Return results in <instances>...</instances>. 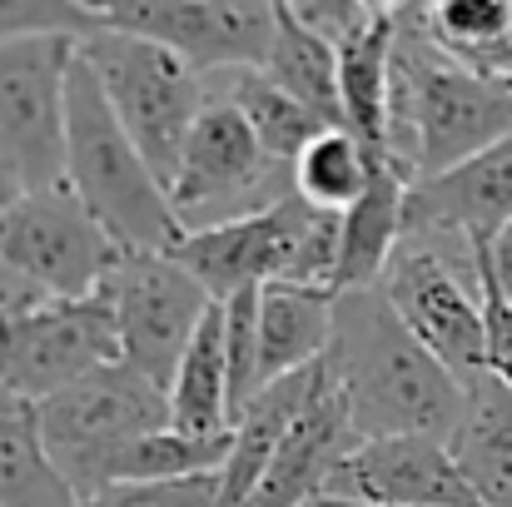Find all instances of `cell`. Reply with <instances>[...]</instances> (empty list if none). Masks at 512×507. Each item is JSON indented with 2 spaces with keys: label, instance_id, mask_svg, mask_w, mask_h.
Returning a JSON list of instances; mask_svg holds the SVG:
<instances>
[{
  "label": "cell",
  "instance_id": "obj_1",
  "mask_svg": "<svg viewBox=\"0 0 512 507\" xmlns=\"http://www.w3.org/2000/svg\"><path fill=\"white\" fill-rule=\"evenodd\" d=\"M358 443L368 438H443L463 418V383L403 329L383 289L334 294V338L324 353Z\"/></svg>",
  "mask_w": 512,
  "mask_h": 507
},
{
  "label": "cell",
  "instance_id": "obj_2",
  "mask_svg": "<svg viewBox=\"0 0 512 507\" xmlns=\"http://www.w3.org/2000/svg\"><path fill=\"white\" fill-rule=\"evenodd\" d=\"M393 20V160L413 169V179H428L512 140V80L478 75L443 55L418 5H393Z\"/></svg>",
  "mask_w": 512,
  "mask_h": 507
},
{
  "label": "cell",
  "instance_id": "obj_3",
  "mask_svg": "<svg viewBox=\"0 0 512 507\" xmlns=\"http://www.w3.org/2000/svg\"><path fill=\"white\" fill-rule=\"evenodd\" d=\"M65 184L125 254H170L184 224L135 140L120 130L95 70L75 50L65 90Z\"/></svg>",
  "mask_w": 512,
  "mask_h": 507
},
{
  "label": "cell",
  "instance_id": "obj_4",
  "mask_svg": "<svg viewBox=\"0 0 512 507\" xmlns=\"http://www.w3.org/2000/svg\"><path fill=\"white\" fill-rule=\"evenodd\" d=\"M174 264H184L214 304H229L234 294L294 284V289H324L334 294L339 269V214L309 209L294 189L274 199L269 209L184 229L170 249Z\"/></svg>",
  "mask_w": 512,
  "mask_h": 507
},
{
  "label": "cell",
  "instance_id": "obj_5",
  "mask_svg": "<svg viewBox=\"0 0 512 507\" xmlns=\"http://www.w3.org/2000/svg\"><path fill=\"white\" fill-rule=\"evenodd\" d=\"M35 413L60 478L75 488V498H95L110 488L115 463L135 438L170 428V393L140 378L130 363H105L90 378L35 403Z\"/></svg>",
  "mask_w": 512,
  "mask_h": 507
},
{
  "label": "cell",
  "instance_id": "obj_6",
  "mask_svg": "<svg viewBox=\"0 0 512 507\" xmlns=\"http://www.w3.org/2000/svg\"><path fill=\"white\" fill-rule=\"evenodd\" d=\"M80 55L95 70L120 130L135 140L145 165L155 169V179L170 189L179 155H184V140H189L204 100H209L204 75H194L165 45L140 40V35H120V30L85 35Z\"/></svg>",
  "mask_w": 512,
  "mask_h": 507
},
{
  "label": "cell",
  "instance_id": "obj_7",
  "mask_svg": "<svg viewBox=\"0 0 512 507\" xmlns=\"http://www.w3.org/2000/svg\"><path fill=\"white\" fill-rule=\"evenodd\" d=\"M289 189H294L289 169L269 165L254 130H249V120L224 95L209 90L170 184V204L179 214V224L184 229L224 224V219L269 209Z\"/></svg>",
  "mask_w": 512,
  "mask_h": 507
},
{
  "label": "cell",
  "instance_id": "obj_8",
  "mask_svg": "<svg viewBox=\"0 0 512 507\" xmlns=\"http://www.w3.org/2000/svg\"><path fill=\"white\" fill-rule=\"evenodd\" d=\"M120 363L110 289L85 299H40L30 309L0 314V388L45 403L60 388Z\"/></svg>",
  "mask_w": 512,
  "mask_h": 507
},
{
  "label": "cell",
  "instance_id": "obj_9",
  "mask_svg": "<svg viewBox=\"0 0 512 507\" xmlns=\"http://www.w3.org/2000/svg\"><path fill=\"white\" fill-rule=\"evenodd\" d=\"M125 249L95 224L70 184L20 194L0 214V264L50 299H85L110 284Z\"/></svg>",
  "mask_w": 512,
  "mask_h": 507
},
{
  "label": "cell",
  "instance_id": "obj_10",
  "mask_svg": "<svg viewBox=\"0 0 512 507\" xmlns=\"http://www.w3.org/2000/svg\"><path fill=\"white\" fill-rule=\"evenodd\" d=\"M80 40L25 35L0 45V155L25 194L65 184V90Z\"/></svg>",
  "mask_w": 512,
  "mask_h": 507
},
{
  "label": "cell",
  "instance_id": "obj_11",
  "mask_svg": "<svg viewBox=\"0 0 512 507\" xmlns=\"http://www.w3.org/2000/svg\"><path fill=\"white\" fill-rule=\"evenodd\" d=\"M378 289L403 319V329L458 383H473L478 373H488V329H483V299H478L473 264L463 274L433 239H403Z\"/></svg>",
  "mask_w": 512,
  "mask_h": 507
},
{
  "label": "cell",
  "instance_id": "obj_12",
  "mask_svg": "<svg viewBox=\"0 0 512 507\" xmlns=\"http://www.w3.org/2000/svg\"><path fill=\"white\" fill-rule=\"evenodd\" d=\"M95 10L100 30L155 40L194 75L264 70L274 45V5L264 0H110Z\"/></svg>",
  "mask_w": 512,
  "mask_h": 507
},
{
  "label": "cell",
  "instance_id": "obj_13",
  "mask_svg": "<svg viewBox=\"0 0 512 507\" xmlns=\"http://www.w3.org/2000/svg\"><path fill=\"white\" fill-rule=\"evenodd\" d=\"M110 304H115V334H120V363H130L140 378L170 393V378L209 319L214 299L204 284L174 264L170 254H125L110 274Z\"/></svg>",
  "mask_w": 512,
  "mask_h": 507
},
{
  "label": "cell",
  "instance_id": "obj_14",
  "mask_svg": "<svg viewBox=\"0 0 512 507\" xmlns=\"http://www.w3.org/2000/svg\"><path fill=\"white\" fill-rule=\"evenodd\" d=\"M319 503L363 507H478L443 438L403 433L358 443L324 483Z\"/></svg>",
  "mask_w": 512,
  "mask_h": 507
},
{
  "label": "cell",
  "instance_id": "obj_15",
  "mask_svg": "<svg viewBox=\"0 0 512 507\" xmlns=\"http://www.w3.org/2000/svg\"><path fill=\"white\" fill-rule=\"evenodd\" d=\"M512 224V140L463 165L413 179L403 194V239H498Z\"/></svg>",
  "mask_w": 512,
  "mask_h": 507
},
{
  "label": "cell",
  "instance_id": "obj_16",
  "mask_svg": "<svg viewBox=\"0 0 512 507\" xmlns=\"http://www.w3.org/2000/svg\"><path fill=\"white\" fill-rule=\"evenodd\" d=\"M353 448H358V433H353L348 403H343L334 373L319 358L309 398H304L284 448L274 453V463H269V473H264V483H259V493H254L249 507H314L324 498L329 473L339 468Z\"/></svg>",
  "mask_w": 512,
  "mask_h": 507
},
{
  "label": "cell",
  "instance_id": "obj_17",
  "mask_svg": "<svg viewBox=\"0 0 512 507\" xmlns=\"http://www.w3.org/2000/svg\"><path fill=\"white\" fill-rule=\"evenodd\" d=\"M413 184V169L393 155L373 165V179L363 199L339 214V269H334V294L353 289H378L383 269L393 264L403 244V194Z\"/></svg>",
  "mask_w": 512,
  "mask_h": 507
},
{
  "label": "cell",
  "instance_id": "obj_18",
  "mask_svg": "<svg viewBox=\"0 0 512 507\" xmlns=\"http://www.w3.org/2000/svg\"><path fill=\"white\" fill-rule=\"evenodd\" d=\"M393 5H373L358 30L339 40V105L343 130H353L368 150H388V120H393Z\"/></svg>",
  "mask_w": 512,
  "mask_h": 507
},
{
  "label": "cell",
  "instance_id": "obj_19",
  "mask_svg": "<svg viewBox=\"0 0 512 507\" xmlns=\"http://www.w3.org/2000/svg\"><path fill=\"white\" fill-rule=\"evenodd\" d=\"M309 383H314V368L289 373V378H274V383H264L239 408V418L229 428V463L219 473V507L254 503V493H259L274 453L284 448V438H289V428H294V418H299V408L309 398Z\"/></svg>",
  "mask_w": 512,
  "mask_h": 507
},
{
  "label": "cell",
  "instance_id": "obj_20",
  "mask_svg": "<svg viewBox=\"0 0 512 507\" xmlns=\"http://www.w3.org/2000/svg\"><path fill=\"white\" fill-rule=\"evenodd\" d=\"M448 453L478 507H512V393L493 373L463 383V418L448 433Z\"/></svg>",
  "mask_w": 512,
  "mask_h": 507
},
{
  "label": "cell",
  "instance_id": "obj_21",
  "mask_svg": "<svg viewBox=\"0 0 512 507\" xmlns=\"http://www.w3.org/2000/svg\"><path fill=\"white\" fill-rule=\"evenodd\" d=\"M334 338V294L269 284L259 289V388L314 368Z\"/></svg>",
  "mask_w": 512,
  "mask_h": 507
},
{
  "label": "cell",
  "instance_id": "obj_22",
  "mask_svg": "<svg viewBox=\"0 0 512 507\" xmlns=\"http://www.w3.org/2000/svg\"><path fill=\"white\" fill-rule=\"evenodd\" d=\"M170 428L179 433H229L234 428V383H229V348H224V304L209 309L199 334L189 338L170 378Z\"/></svg>",
  "mask_w": 512,
  "mask_h": 507
},
{
  "label": "cell",
  "instance_id": "obj_23",
  "mask_svg": "<svg viewBox=\"0 0 512 507\" xmlns=\"http://www.w3.org/2000/svg\"><path fill=\"white\" fill-rule=\"evenodd\" d=\"M264 75L294 95L304 110H314L324 125L343 130V105H339V45L324 40L319 30H309L294 5H274V45L264 60Z\"/></svg>",
  "mask_w": 512,
  "mask_h": 507
},
{
  "label": "cell",
  "instance_id": "obj_24",
  "mask_svg": "<svg viewBox=\"0 0 512 507\" xmlns=\"http://www.w3.org/2000/svg\"><path fill=\"white\" fill-rule=\"evenodd\" d=\"M75 488L45 453L30 398L0 388V507H75Z\"/></svg>",
  "mask_w": 512,
  "mask_h": 507
},
{
  "label": "cell",
  "instance_id": "obj_25",
  "mask_svg": "<svg viewBox=\"0 0 512 507\" xmlns=\"http://www.w3.org/2000/svg\"><path fill=\"white\" fill-rule=\"evenodd\" d=\"M214 95H224V100L249 120V130H254V140H259V150H264V160L274 169H294V160H299L324 130H334V125H324L314 110H304L294 95H284L264 70H229V80H224Z\"/></svg>",
  "mask_w": 512,
  "mask_h": 507
},
{
  "label": "cell",
  "instance_id": "obj_26",
  "mask_svg": "<svg viewBox=\"0 0 512 507\" xmlns=\"http://www.w3.org/2000/svg\"><path fill=\"white\" fill-rule=\"evenodd\" d=\"M378 160H383V155L368 150L353 130H324V135L294 160L289 179H294V194H299L309 209H319V214H348V209L363 199V189H368Z\"/></svg>",
  "mask_w": 512,
  "mask_h": 507
},
{
  "label": "cell",
  "instance_id": "obj_27",
  "mask_svg": "<svg viewBox=\"0 0 512 507\" xmlns=\"http://www.w3.org/2000/svg\"><path fill=\"white\" fill-rule=\"evenodd\" d=\"M229 463V433H179V428H160V433H145L135 438L120 463H115V483H179V478H209V473H224Z\"/></svg>",
  "mask_w": 512,
  "mask_h": 507
},
{
  "label": "cell",
  "instance_id": "obj_28",
  "mask_svg": "<svg viewBox=\"0 0 512 507\" xmlns=\"http://www.w3.org/2000/svg\"><path fill=\"white\" fill-rule=\"evenodd\" d=\"M100 30V10L95 5H40V0H10L0 5V45L5 40H25V35H95Z\"/></svg>",
  "mask_w": 512,
  "mask_h": 507
},
{
  "label": "cell",
  "instance_id": "obj_29",
  "mask_svg": "<svg viewBox=\"0 0 512 507\" xmlns=\"http://www.w3.org/2000/svg\"><path fill=\"white\" fill-rule=\"evenodd\" d=\"M75 507H219V473L179 483H115Z\"/></svg>",
  "mask_w": 512,
  "mask_h": 507
},
{
  "label": "cell",
  "instance_id": "obj_30",
  "mask_svg": "<svg viewBox=\"0 0 512 507\" xmlns=\"http://www.w3.org/2000/svg\"><path fill=\"white\" fill-rule=\"evenodd\" d=\"M468 264H473V279H478V299H483V329H488V373L512 393V304L508 294L498 289L488 259L478 244H468Z\"/></svg>",
  "mask_w": 512,
  "mask_h": 507
},
{
  "label": "cell",
  "instance_id": "obj_31",
  "mask_svg": "<svg viewBox=\"0 0 512 507\" xmlns=\"http://www.w3.org/2000/svg\"><path fill=\"white\" fill-rule=\"evenodd\" d=\"M368 10L373 5H363V0H294V15L309 30H319L324 40H334V45H339L348 30H358L368 20Z\"/></svg>",
  "mask_w": 512,
  "mask_h": 507
},
{
  "label": "cell",
  "instance_id": "obj_32",
  "mask_svg": "<svg viewBox=\"0 0 512 507\" xmlns=\"http://www.w3.org/2000/svg\"><path fill=\"white\" fill-rule=\"evenodd\" d=\"M468 244H478V249H483V259H488V269H493L498 289L508 294V304H512V224L498 234V239H468Z\"/></svg>",
  "mask_w": 512,
  "mask_h": 507
},
{
  "label": "cell",
  "instance_id": "obj_33",
  "mask_svg": "<svg viewBox=\"0 0 512 507\" xmlns=\"http://www.w3.org/2000/svg\"><path fill=\"white\" fill-rule=\"evenodd\" d=\"M20 194H25V184H20V174H15V169H10V160L0 155V214H5V209H10V204H15Z\"/></svg>",
  "mask_w": 512,
  "mask_h": 507
},
{
  "label": "cell",
  "instance_id": "obj_34",
  "mask_svg": "<svg viewBox=\"0 0 512 507\" xmlns=\"http://www.w3.org/2000/svg\"><path fill=\"white\" fill-rule=\"evenodd\" d=\"M319 507H363V503H319Z\"/></svg>",
  "mask_w": 512,
  "mask_h": 507
},
{
  "label": "cell",
  "instance_id": "obj_35",
  "mask_svg": "<svg viewBox=\"0 0 512 507\" xmlns=\"http://www.w3.org/2000/svg\"><path fill=\"white\" fill-rule=\"evenodd\" d=\"M314 507H319V503H314Z\"/></svg>",
  "mask_w": 512,
  "mask_h": 507
}]
</instances>
